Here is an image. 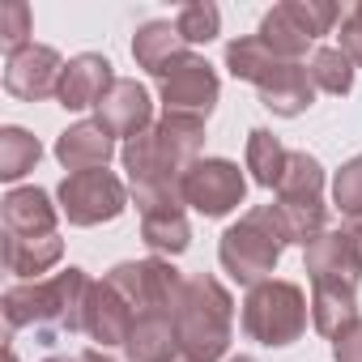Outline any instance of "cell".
<instances>
[{
  "label": "cell",
  "mask_w": 362,
  "mask_h": 362,
  "mask_svg": "<svg viewBox=\"0 0 362 362\" xmlns=\"http://www.w3.org/2000/svg\"><path fill=\"white\" fill-rule=\"evenodd\" d=\"M124 354H128V362H175L179 358L175 315H136Z\"/></svg>",
  "instance_id": "obj_22"
},
{
  "label": "cell",
  "mask_w": 362,
  "mask_h": 362,
  "mask_svg": "<svg viewBox=\"0 0 362 362\" xmlns=\"http://www.w3.org/2000/svg\"><path fill=\"white\" fill-rule=\"evenodd\" d=\"M341 52L354 60V69H362V0L341 18Z\"/></svg>",
  "instance_id": "obj_32"
},
{
  "label": "cell",
  "mask_w": 362,
  "mask_h": 362,
  "mask_svg": "<svg viewBox=\"0 0 362 362\" xmlns=\"http://www.w3.org/2000/svg\"><path fill=\"white\" fill-rule=\"evenodd\" d=\"M345 13L332 5V0H286V5H273L264 18H260V39L273 56L281 60H298L307 56V47L315 39H324Z\"/></svg>",
  "instance_id": "obj_7"
},
{
  "label": "cell",
  "mask_w": 362,
  "mask_h": 362,
  "mask_svg": "<svg viewBox=\"0 0 362 362\" xmlns=\"http://www.w3.org/2000/svg\"><path fill=\"white\" fill-rule=\"evenodd\" d=\"M179 56H188V43H184V35H179V26L175 22H141L136 26V35H132V60H136V69H145L149 77H162Z\"/></svg>",
  "instance_id": "obj_20"
},
{
  "label": "cell",
  "mask_w": 362,
  "mask_h": 362,
  "mask_svg": "<svg viewBox=\"0 0 362 362\" xmlns=\"http://www.w3.org/2000/svg\"><path fill=\"white\" fill-rule=\"evenodd\" d=\"M175 332H179V354L192 362H218L230 349V332H235V298L230 290L209 277V273H192L184 281L175 307Z\"/></svg>",
  "instance_id": "obj_3"
},
{
  "label": "cell",
  "mask_w": 362,
  "mask_h": 362,
  "mask_svg": "<svg viewBox=\"0 0 362 362\" xmlns=\"http://www.w3.org/2000/svg\"><path fill=\"white\" fill-rule=\"evenodd\" d=\"M256 90H260V103L273 115H281V119H298L315 103V81H311V73H307L303 60H277L256 81Z\"/></svg>",
  "instance_id": "obj_16"
},
{
  "label": "cell",
  "mask_w": 362,
  "mask_h": 362,
  "mask_svg": "<svg viewBox=\"0 0 362 362\" xmlns=\"http://www.w3.org/2000/svg\"><path fill=\"white\" fill-rule=\"evenodd\" d=\"M60 222V205H52V197L43 188H13L0 201V226L5 239H52Z\"/></svg>",
  "instance_id": "obj_14"
},
{
  "label": "cell",
  "mask_w": 362,
  "mask_h": 362,
  "mask_svg": "<svg viewBox=\"0 0 362 362\" xmlns=\"http://www.w3.org/2000/svg\"><path fill=\"white\" fill-rule=\"evenodd\" d=\"M141 239L153 256L170 260L179 252H188L192 243V226H188V214H184V201H170V205H153L141 214Z\"/></svg>",
  "instance_id": "obj_21"
},
{
  "label": "cell",
  "mask_w": 362,
  "mask_h": 362,
  "mask_svg": "<svg viewBox=\"0 0 362 362\" xmlns=\"http://www.w3.org/2000/svg\"><path fill=\"white\" fill-rule=\"evenodd\" d=\"M307 73H311L315 90H324V94L345 98L354 90V60L341 47H315L311 60H307Z\"/></svg>",
  "instance_id": "obj_26"
},
{
  "label": "cell",
  "mask_w": 362,
  "mask_h": 362,
  "mask_svg": "<svg viewBox=\"0 0 362 362\" xmlns=\"http://www.w3.org/2000/svg\"><path fill=\"white\" fill-rule=\"evenodd\" d=\"M277 60H281V56H273L260 35H243V39L226 43V69H230L235 81H252V86H256Z\"/></svg>",
  "instance_id": "obj_27"
},
{
  "label": "cell",
  "mask_w": 362,
  "mask_h": 362,
  "mask_svg": "<svg viewBox=\"0 0 362 362\" xmlns=\"http://www.w3.org/2000/svg\"><path fill=\"white\" fill-rule=\"evenodd\" d=\"M307 294L294 281H260L243 298V332L264 349H286L307 332Z\"/></svg>",
  "instance_id": "obj_6"
},
{
  "label": "cell",
  "mask_w": 362,
  "mask_h": 362,
  "mask_svg": "<svg viewBox=\"0 0 362 362\" xmlns=\"http://www.w3.org/2000/svg\"><path fill=\"white\" fill-rule=\"evenodd\" d=\"M90 277L86 269L69 264L52 277H39V281H22V286H9L0 307H5V324L13 332L30 328L43 345H56L60 337L69 332H81L86 324V294H90Z\"/></svg>",
  "instance_id": "obj_2"
},
{
  "label": "cell",
  "mask_w": 362,
  "mask_h": 362,
  "mask_svg": "<svg viewBox=\"0 0 362 362\" xmlns=\"http://www.w3.org/2000/svg\"><path fill=\"white\" fill-rule=\"evenodd\" d=\"M175 362H192V358H184V354H179V358H175Z\"/></svg>",
  "instance_id": "obj_38"
},
{
  "label": "cell",
  "mask_w": 362,
  "mask_h": 362,
  "mask_svg": "<svg viewBox=\"0 0 362 362\" xmlns=\"http://www.w3.org/2000/svg\"><path fill=\"white\" fill-rule=\"evenodd\" d=\"M184 205H192L201 218H226L230 209L243 205L247 197V179L230 158H201L184 175Z\"/></svg>",
  "instance_id": "obj_12"
},
{
  "label": "cell",
  "mask_w": 362,
  "mask_h": 362,
  "mask_svg": "<svg viewBox=\"0 0 362 362\" xmlns=\"http://www.w3.org/2000/svg\"><path fill=\"white\" fill-rule=\"evenodd\" d=\"M201 149H205V119H188V115H162L153 119V128L124 141L119 158L128 170L136 214L184 201L179 188H184V175L201 162Z\"/></svg>",
  "instance_id": "obj_1"
},
{
  "label": "cell",
  "mask_w": 362,
  "mask_h": 362,
  "mask_svg": "<svg viewBox=\"0 0 362 362\" xmlns=\"http://www.w3.org/2000/svg\"><path fill=\"white\" fill-rule=\"evenodd\" d=\"M98 124L111 136H124V141L141 136L145 128H153V98H149V90L141 81H132V77H119L107 90V98L98 103Z\"/></svg>",
  "instance_id": "obj_17"
},
{
  "label": "cell",
  "mask_w": 362,
  "mask_h": 362,
  "mask_svg": "<svg viewBox=\"0 0 362 362\" xmlns=\"http://www.w3.org/2000/svg\"><path fill=\"white\" fill-rule=\"evenodd\" d=\"M273 192H277L273 209H277V218H281L290 243H303V247H307L315 235L328 230V226H324V222H328V205H324V166H320L315 153L290 149L286 170H281V184H277Z\"/></svg>",
  "instance_id": "obj_5"
},
{
  "label": "cell",
  "mask_w": 362,
  "mask_h": 362,
  "mask_svg": "<svg viewBox=\"0 0 362 362\" xmlns=\"http://www.w3.org/2000/svg\"><path fill=\"white\" fill-rule=\"evenodd\" d=\"M226 362H260V358H252V354H235V358H226Z\"/></svg>",
  "instance_id": "obj_37"
},
{
  "label": "cell",
  "mask_w": 362,
  "mask_h": 362,
  "mask_svg": "<svg viewBox=\"0 0 362 362\" xmlns=\"http://www.w3.org/2000/svg\"><path fill=\"white\" fill-rule=\"evenodd\" d=\"M60 256H64L60 235H52V239H5V269L18 277H39L52 264H60Z\"/></svg>",
  "instance_id": "obj_23"
},
{
  "label": "cell",
  "mask_w": 362,
  "mask_h": 362,
  "mask_svg": "<svg viewBox=\"0 0 362 362\" xmlns=\"http://www.w3.org/2000/svg\"><path fill=\"white\" fill-rule=\"evenodd\" d=\"M303 269L311 277V290H345L358 294L362 286V252L358 239L349 235V226L341 230H324L303 247Z\"/></svg>",
  "instance_id": "obj_11"
},
{
  "label": "cell",
  "mask_w": 362,
  "mask_h": 362,
  "mask_svg": "<svg viewBox=\"0 0 362 362\" xmlns=\"http://www.w3.org/2000/svg\"><path fill=\"white\" fill-rule=\"evenodd\" d=\"M286 247H290V235H286L277 209L273 205H256L235 226H226V235L218 243V260L239 286L256 290L260 281H273V269H277Z\"/></svg>",
  "instance_id": "obj_4"
},
{
  "label": "cell",
  "mask_w": 362,
  "mask_h": 362,
  "mask_svg": "<svg viewBox=\"0 0 362 362\" xmlns=\"http://www.w3.org/2000/svg\"><path fill=\"white\" fill-rule=\"evenodd\" d=\"M175 26L184 35V43H209L222 30V13H218V5H209V0H197V5H184L175 13Z\"/></svg>",
  "instance_id": "obj_29"
},
{
  "label": "cell",
  "mask_w": 362,
  "mask_h": 362,
  "mask_svg": "<svg viewBox=\"0 0 362 362\" xmlns=\"http://www.w3.org/2000/svg\"><path fill=\"white\" fill-rule=\"evenodd\" d=\"M9 362H18V354H13V349H9Z\"/></svg>",
  "instance_id": "obj_39"
},
{
  "label": "cell",
  "mask_w": 362,
  "mask_h": 362,
  "mask_svg": "<svg viewBox=\"0 0 362 362\" xmlns=\"http://www.w3.org/2000/svg\"><path fill=\"white\" fill-rule=\"evenodd\" d=\"M132 324H136L132 307L107 281H94L90 294H86V324H81V332H90V341H98V349H111V345H128Z\"/></svg>",
  "instance_id": "obj_18"
},
{
  "label": "cell",
  "mask_w": 362,
  "mask_h": 362,
  "mask_svg": "<svg viewBox=\"0 0 362 362\" xmlns=\"http://www.w3.org/2000/svg\"><path fill=\"white\" fill-rule=\"evenodd\" d=\"M290 149L269 132V128H252L247 132V170L260 188H277L281 184V170H286Z\"/></svg>",
  "instance_id": "obj_24"
},
{
  "label": "cell",
  "mask_w": 362,
  "mask_h": 362,
  "mask_svg": "<svg viewBox=\"0 0 362 362\" xmlns=\"http://www.w3.org/2000/svg\"><path fill=\"white\" fill-rule=\"evenodd\" d=\"M60 77H64V60L47 43H26L22 52H9V60H5V90L22 103L56 98Z\"/></svg>",
  "instance_id": "obj_13"
},
{
  "label": "cell",
  "mask_w": 362,
  "mask_h": 362,
  "mask_svg": "<svg viewBox=\"0 0 362 362\" xmlns=\"http://www.w3.org/2000/svg\"><path fill=\"white\" fill-rule=\"evenodd\" d=\"M43 362H81V354H52V358H43Z\"/></svg>",
  "instance_id": "obj_35"
},
{
  "label": "cell",
  "mask_w": 362,
  "mask_h": 362,
  "mask_svg": "<svg viewBox=\"0 0 362 362\" xmlns=\"http://www.w3.org/2000/svg\"><path fill=\"white\" fill-rule=\"evenodd\" d=\"M39 158H43V145H39V136H30L26 128H18V124H9V128H0V179H22V175H30L35 166H39Z\"/></svg>",
  "instance_id": "obj_25"
},
{
  "label": "cell",
  "mask_w": 362,
  "mask_h": 362,
  "mask_svg": "<svg viewBox=\"0 0 362 362\" xmlns=\"http://www.w3.org/2000/svg\"><path fill=\"white\" fill-rule=\"evenodd\" d=\"M354 320H358V294H345V290H311V324H315V332L337 337Z\"/></svg>",
  "instance_id": "obj_28"
},
{
  "label": "cell",
  "mask_w": 362,
  "mask_h": 362,
  "mask_svg": "<svg viewBox=\"0 0 362 362\" xmlns=\"http://www.w3.org/2000/svg\"><path fill=\"white\" fill-rule=\"evenodd\" d=\"M332 205H337L349 222L362 218V153L349 158V162L337 170V179H332Z\"/></svg>",
  "instance_id": "obj_30"
},
{
  "label": "cell",
  "mask_w": 362,
  "mask_h": 362,
  "mask_svg": "<svg viewBox=\"0 0 362 362\" xmlns=\"http://www.w3.org/2000/svg\"><path fill=\"white\" fill-rule=\"evenodd\" d=\"M0 43H5V52H22L30 43V5L26 0H5L0 5Z\"/></svg>",
  "instance_id": "obj_31"
},
{
  "label": "cell",
  "mask_w": 362,
  "mask_h": 362,
  "mask_svg": "<svg viewBox=\"0 0 362 362\" xmlns=\"http://www.w3.org/2000/svg\"><path fill=\"white\" fill-rule=\"evenodd\" d=\"M81 362H115V358H111L107 349H98V345H94V349H81Z\"/></svg>",
  "instance_id": "obj_34"
},
{
  "label": "cell",
  "mask_w": 362,
  "mask_h": 362,
  "mask_svg": "<svg viewBox=\"0 0 362 362\" xmlns=\"http://www.w3.org/2000/svg\"><path fill=\"white\" fill-rule=\"evenodd\" d=\"M103 281L132 307V315H175L188 277L170 260L149 256V260H119Z\"/></svg>",
  "instance_id": "obj_8"
},
{
  "label": "cell",
  "mask_w": 362,
  "mask_h": 362,
  "mask_svg": "<svg viewBox=\"0 0 362 362\" xmlns=\"http://www.w3.org/2000/svg\"><path fill=\"white\" fill-rule=\"evenodd\" d=\"M349 235L358 239V252H362V218H354V222H349Z\"/></svg>",
  "instance_id": "obj_36"
},
{
  "label": "cell",
  "mask_w": 362,
  "mask_h": 362,
  "mask_svg": "<svg viewBox=\"0 0 362 362\" xmlns=\"http://www.w3.org/2000/svg\"><path fill=\"white\" fill-rule=\"evenodd\" d=\"M332 362H362V315L332 337Z\"/></svg>",
  "instance_id": "obj_33"
},
{
  "label": "cell",
  "mask_w": 362,
  "mask_h": 362,
  "mask_svg": "<svg viewBox=\"0 0 362 362\" xmlns=\"http://www.w3.org/2000/svg\"><path fill=\"white\" fill-rule=\"evenodd\" d=\"M60 214L69 218V226H103V222H115L124 209H128V188L124 179L107 166L98 170H77V175H64L60 179Z\"/></svg>",
  "instance_id": "obj_9"
},
{
  "label": "cell",
  "mask_w": 362,
  "mask_h": 362,
  "mask_svg": "<svg viewBox=\"0 0 362 362\" xmlns=\"http://www.w3.org/2000/svg\"><path fill=\"white\" fill-rule=\"evenodd\" d=\"M222 81L218 69L205 56H179L162 77H158V98L166 107V115H188V119H209L218 107Z\"/></svg>",
  "instance_id": "obj_10"
},
{
  "label": "cell",
  "mask_w": 362,
  "mask_h": 362,
  "mask_svg": "<svg viewBox=\"0 0 362 362\" xmlns=\"http://www.w3.org/2000/svg\"><path fill=\"white\" fill-rule=\"evenodd\" d=\"M111 153H115V136H111L98 119H77V124H69V128L56 136V158H60V166H64L69 175H77V170H98V166L111 162Z\"/></svg>",
  "instance_id": "obj_19"
},
{
  "label": "cell",
  "mask_w": 362,
  "mask_h": 362,
  "mask_svg": "<svg viewBox=\"0 0 362 362\" xmlns=\"http://www.w3.org/2000/svg\"><path fill=\"white\" fill-rule=\"evenodd\" d=\"M115 81H119V77H115V69H111L107 56H98V52H81V56H73V60L64 64V77H60V94H56V103H60L64 111L98 107Z\"/></svg>",
  "instance_id": "obj_15"
}]
</instances>
